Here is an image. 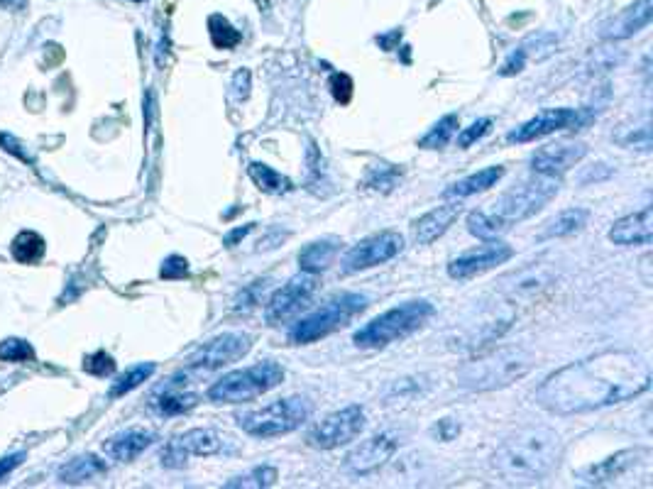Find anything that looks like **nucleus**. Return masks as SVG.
I'll return each mask as SVG.
<instances>
[{
    "label": "nucleus",
    "instance_id": "f257e3e1",
    "mask_svg": "<svg viewBox=\"0 0 653 489\" xmlns=\"http://www.w3.org/2000/svg\"><path fill=\"white\" fill-rule=\"evenodd\" d=\"M651 387V367L629 350L585 357L548 375L536 389V404L556 416L587 414L622 404Z\"/></svg>",
    "mask_w": 653,
    "mask_h": 489
},
{
    "label": "nucleus",
    "instance_id": "f03ea898",
    "mask_svg": "<svg viewBox=\"0 0 653 489\" xmlns=\"http://www.w3.org/2000/svg\"><path fill=\"white\" fill-rule=\"evenodd\" d=\"M561 436L551 428L529 426L509 436L495 453V470L512 485H534L561 463Z\"/></svg>",
    "mask_w": 653,
    "mask_h": 489
},
{
    "label": "nucleus",
    "instance_id": "7ed1b4c3",
    "mask_svg": "<svg viewBox=\"0 0 653 489\" xmlns=\"http://www.w3.org/2000/svg\"><path fill=\"white\" fill-rule=\"evenodd\" d=\"M534 367V360L521 348L482 350L480 355L465 362L458 370V384L470 392H492L509 387L526 377Z\"/></svg>",
    "mask_w": 653,
    "mask_h": 489
},
{
    "label": "nucleus",
    "instance_id": "20e7f679",
    "mask_svg": "<svg viewBox=\"0 0 653 489\" xmlns=\"http://www.w3.org/2000/svg\"><path fill=\"white\" fill-rule=\"evenodd\" d=\"M431 316L433 304H428V301H406V304L397 306V309H389L384 311L382 316L372 318L367 326H362L360 331L355 333L353 340L358 348H387V345L397 343V340L406 338V335L419 331Z\"/></svg>",
    "mask_w": 653,
    "mask_h": 489
},
{
    "label": "nucleus",
    "instance_id": "39448f33",
    "mask_svg": "<svg viewBox=\"0 0 653 489\" xmlns=\"http://www.w3.org/2000/svg\"><path fill=\"white\" fill-rule=\"evenodd\" d=\"M282 379L284 370L279 362H257V365L245 367V370L223 375L208 389V399L216 401V404H243V401H252L262 397V394L272 392L274 387L282 384Z\"/></svg>",
    "mask_w": 653,
    "mask_h": 489
},
{
    "label": "nucleus",
    "instance_id": "423d86ee",
    "mask_svg": "<svg viewBox=\"0 0 653 489\" xmlns=\"http://www.w3.org/2000/svg\"><path fill=\"white\" fill-rule=\"evenodd\" d=\"M365 309L367 299L362 294L333 296L331 301H326V304H323L321 309H316L311 316L296 321L292 333H289V340H292L294 345L316 343V340L336 333L338 328L348 326V323Z\"/></svg>",
    "mask_w": 653,
    "mask_h": 489
},
{
    "label": "nucleus",
    "instance_id": "0eeeda50",
    "mask_svg": "<svg viewBox=\"0 0 653 489\" xmlns=\"http://www.w3.org/2000/svg\"><path fill=\"white\" fill-rule=\"evenodd\" d=\"M311 416V404L304 397H284L262 406L238 414V426L248 436L255 438H274L292 433Z\"/></svg>",
    "mask_w": 653,
    "mask_h": 489
},
{
    "label": "nucleus",
    "instance_id": "6e6552de",
    "mask_svg": "<svg viewBox=\"0 0 653 489\" xmlns=\"http://www.w3.org/2000/svg\"><path fill=\"white\" fill-rule=\"evenodd\" d=\"M558 194V177H546V174H536L534 179H526L521 184L509 189L492 203V216L507 228L514 223L526 221V218L536 216L553 196Z\"/></svg>",
    "mask_w": 653,
    "mask_h": 489
},
{
    "label": "nucleus",
    "instance_id": "1a4fd4ad",
    "mask_svg": "<svg viewBox=\"0 0 653 489\" xmlns=\"http://www.w3.org/2000/svg\"><path fill=\"white\" fill-rule=\"evenodd\" d=\"M318 291V277L316 274H299V277L289 279L282 289H277L272 294V299L267 301L265 318L270 326H279V323H287L292 318L304 313L311 306Z\"/></svg>",
    "mask_w": 653,
    "mask_h": 489
},
{
    "label": "nucleus",
    "instance_id": "9d476101",
    "mask_svg": "<svg viewBox=\"0 0 653 489\" xmlns=\"http://www.w3.org/2000/svg\"><path fill=\"white\" fill-rule=\"evenodd\" d=\"M365 411L360 406H345V409L328 414L321 423H316L306 436V443L318 450H333L340 445L353 443L365 431Z\"/></svg>",
    "mask_w": 653,
    "mask_h": 489
},
{
    "label": "nucleus",
    "instance_id": "9b49d317",
    "mask_svg": "<svg viewBox=\"0 0 653 489\" xmlns=\"http://www.w3.org/2000/svg\"><path fill=\"white\" fill-rule=\"evenodd\" d=\"M402 247L404 238L394 230H382V233L370 235V238L350 247L348 255L343 257V274H358L365 272V269L384 265V262L394 260L402 252Z\"/></svg>",
    "mask_w": 653,
    "mask_h": 489
},
{
    "label": "nucleus",
    "instance_id": "f8f14e48",
    "mask_svg": "<svg viewBox=\"0 0 653 489\" xmlns=\"http://www.w3.org/2000/svg\"><path fill=\"white\" fill-rule=\"evenodd\" d=\"M252 348V335L248 333H223L218 338L203 343L194 355L189 357V370L194 372H213L221 367L238 362Z\"/></svg>",
    "mask_w": 653,
    "mask_h": 489
},
{
    "label": "nucleus",
    "instance_id": "ddd939ff",
    "mask_svg": "<svg viewBox=\"0 0 653 489\" xmlns=\"http://www.w3.org/2000/svg\"><path fill=\"white\" fill-rule=\"evenodd\" d=\"M556 284V272L546 265H529L507 274L499 282V291L509 299V304H536Z\"/></svg>",
    "mask_w": 653,
    "mask_h": 489
},
{
    "label": "nucleus",
    "instance_id": "4468645a",
    "mask_svg": "<svg viewBox=\"0 0 653 489\" xmlns=\"http://www.w3.org/2000/svg\"><path fill=\"white\" fill-rule=\"evenodd\" d=\"M402 443V433L399 431H382L377 436L367 438L365 443H360L353 453L345 458V470L353 475H370V472L380 470L382 465H387L394 458V453L399 450Z\"/></svg>",
    "mask_w": 653,
    "mask_h": 489
},
{
    "label": "nucleus",
    "instance_id": "2eb2a0df",
    "mask_svg": "<svg viewBox=\"0 0 653 489\" xmlns=\"http://www.w3.org/2000/svg\"><path fill=\"white\" fill-rule=\"evenodd\" d=\"M223 450V438L211 428H194L174 438L167 448L162 450V465L167 467H184L189 458H208Z\"/></svg>",
    "mask_w": 653,
    "mask_h": 489
},
{
    "label": "nucleus",
    "instance_id": "dca6fc26",
    "mask_svg": "<svg viewBox=\"0 0 653 489\" xmlns=\"http://www.w3.org/2000/svg\"><path fill=\"white\" fill-rule=\"evenodd\" d=\"M512 255L514 250L504 243L475 247V250L463 252L460 257H455L451 265H448V274H451L453 279H460V282H463V279H473L477 274H485L490 272V269L504 265V262L512 260Z\"/></svg>",
    "mask_w": 653,
    "mask_h": 489
},
{
    "label": "nucleus",
    "instance_id": "f3484780",
    "mask_svg": "<svg viewBox=\"0 0 653 489\" xmlns=\"http://www.w3.org/2000/svg\"><path fill=\"white\" fill-rule=\"evenodd\" d=\"M580 123V113L573 108H551V111H541L536 118L526 120L517 130L509 133V142H534L539 137H546L558 130L575 128Z\"/></svg>",
    "mask_w": 653,
    "mask_h": 489
},
{
    "label": "nucleus",
    "instance_id": "a211bd4d",
    "mask_svg": "<svg viewBox=\"0 0 653 489\" xmlns=\"http://www.w3.org/2000/svg\"><path fill=\"white\" fill-rule=\"evenodd\" d=\"M587 155V147L583 142H558V145L541 147L534 157H531V169L536 174H546V177H561V174L573 169Z\"/></svg>",
    "mask_w": 653,
    "mask_h": 489
},
{
    "label": "nucleus",
    "instance_id": "6ab92c4d",
    "mask_svg": "<svg viewBox=\"0 0 653 489\" xmlns=\"http://www.w3.org/2000/svg\"><path fill=\"white\" fill-rule=\"evenodd\" d=\"M646 455L649 453H646L644 448L619 450V453H614L612 458L602 460V463H597V465L585 467V470L580 472V480H583L585 485H609V482L619 480V477H624L627 472L634 470V467L639 465Z\"/></svg>",
    "mask_w": 653,
    "mask_h": 489
},
{
    "label": "nucleus",
    "instance_id": "aec40b11",
    "mask_svg": "<svg viewBox=\"0 0 653 489\" xmlns=\"http://www.w3.org/2000/svg\"><path fill=\"white\" fill-rule=\"evenodd\" d=\"M653 18V0H636L634 5H629L627 10L612 18L602 30L605 40H627V37L636 35L644 27H649Z\"/></svg>",
    "mask_w": 653,
    "mask_h": 489
},
{
    "label": "nucleus",
    "instance_id": "412c9836",
    "mask_svg": "<svg viewBox=\"0 0 653 489\" xmlns=\"http://www.w3.org/2000/svg\"><path fill=\"white\" fill-rule=\"evenodd\" d=\"M609 240L614 245H651L653 240V213L646 206L644 211L619 218L609 230Z\"/></svg>",
    "mask_w": 653,
    "mask_h": 489
},
{
    "label": "nucleus",
    "instance_id": "4be33fe9",
    "mask_svg": "<svg viewBox=\"0 0 653 489\" xmlns=\"http://www.w3.org/2000/svg\"><path fill=\"white\" fill-rule=\"evenodd\" d=\"M514 318L512 316H490L477 321L475 326H468L460 335V350H468V353H482L487 350V345L497 343L504 333L509 331Z\"/></svg>",
    "mask_w": 653,
    "mask_h": 489
},
{
    "label": "nucleus",
    "instance_id": "5701e85b",
    "mask_svg": "<svg viewBox=\"0 0 653 489\" xmlns=\"http://www.w3.org/2000/svg\"><path fill=\"white\" fill-rule=\"evenodd\" d=\"M460 203H446V206H438L433 211H428L426 216H421L419 221L414 223V240L419 245H431L433 240L441 238L451 225L458 221L460 216Z\"/></svg>",
    "mask_w": 653,
    "mask_h": 489
},
{
    "label": "nucleus",
    "instance_id": "b1692460",
    "mask_svg": "<svg viewBox=\"0 0 653 489\" xmlns=\"http://www.w3.org/2000/svg\"><path fill=\"white\" fill-rule=\"evenodd\" d=\"M196 404H199V394L189 392V389L184 387V382H179V377H172L164 387H159L155 392V399H152V406H155L162 416L186 414V411L194 409Z\"/></svg>",
    "mask_w": 653,
    "mask_h": 489
},
{
    "label": "nucleus",
    "instance_id": "393cba45",
    "mask_svg": "<svg viewBox=\"0 0 653 489\" xmlns=\"http://www.w3.org/2000/svg\"><path fill=\"white\" fill-rule=\"evenodd\" d=\"M152 443H155V433L137 431V428H133V431H123L118 433V436H113L111 441H106L103 450H106V455H111L113 460L130 463V460H135L137 455L145 453Z\"/></svg>",
    "mask_w": 653,
    "mask_h": 489
},
{
    "label": "nucleus",
    "instance_id": "a878e982",
    "mask_svg": "<svg viewBox=\"0 0 653 489\" xmlns=\"http://www.w3.org/2000/svg\"><path fill=\"white\" fill-rule=\"evenodd\" d=\"M340 240L338 238H323V240H314L299 252V267L301 272L309 274H318L323 269H328L336 260V255L340 252Z\"/></svg>",
    "mask_w": 653,
    "mask_h": 489
},
{
    "label": "nucleus",
    "instance_id": "bb28decb",
    "mask_svg": "<svg viewBox=\"0 0 653 489\" xmlns=\"http://www.w3.org/2000/svg\"><path fill=\"white\" fill-rule=\"evenodd\" d=\"M502 177H504L502 167L480 169L477 174H470V177L455 181V184L448 186V189L443 191V196H446V199H465V196H473V194H480V191L492 189V186H495Z\"/></svg>",
    "mask_w": 653,
    "mask_h": 489
},
{
    "label": "nucleus",
    "instance_id": "cd10ccee",
    "mask_svg": "<svg viewBox=\"0 0 653 489\" xmlns=\"http://www.w3.org/2000/svg\"><path fill=\"white\" fill-rule=\"evenodd\" d=\"M587 218H590V213H587L585 208H568V211L558 213L556 218H551V221L543 225L539 238L551 240V238H565V235L578 233L580 228H585Z\"/></svg>",
    "mask_w": 653,
    "mask_h": 489
},
{
    "label": "nucleus",
    "instance_id": "c85d7f7f",
    "mask_svg": "<svg viewBox=\"0 0 653 489\" xmlns=\"http://www.w3.org/2000/svg\"><path fill=\"white\" fill-rule=\"evenodd\" d=\"M106 472V463L98 460L96 455H81V458L69 460L67 465L59 470V480L64 485H81V482H89L93 477L103 475Z\"/></svg>",
    "mask_w": 653,
    "mask_h": 489
},
{
    "label": "nucleus",
    "instance_id": "c756f323",
    "mask_svg": "<svg viewBox=\"0 0 653 489\" xmlns=\"http://www.w3.org/2000/svg\"><path fill=\"white\" fill-rule=\"evenodd\" d=\"M248 174L250 179L255 181V186L260 191H267V194H287V191H292V179L282 177L279 172H274L272 167H267V164H260V162H252L248 167Z\"/></svg>",
    "mask_w": 653,
    "mask_h": 489
},
{
    "label": "nucleus",
    "instance_id": "7c9ffc66",
    "mask_svg": "<svg viewBox=\"0 0 653 489\" xmlns=\"http://www.w3.org/2000/svg\"><path fill=\"white\" fill-rule=\"evenodd\" d=\"M10 250H13V257L20 265H35V262H40L42 257H45V238L32 233V230H23V233L13 240Z\"/></svg>",
    "mask_w": 653,
    "mask_h": 489
},
{
    "label": "nucleus",
    "instance_id": "2f4dec72",
    "mask_svg": "<svg viewBox=\"0 0 653 489\" xmlns=\"http://www.w3.org/2000/svg\"><path fill=\"white\" fill-rule=\"evenodd\" d=\"M208 35H211V42L216 49H233L243 40V35L230 25V20L218 13L208 18Z\"/></svg>",
    "mask_w": 653,
    "mask_h": 489
},
{
    "label": "nucleus",
    "instance_id": "473e14b6",
    "mask_svg": "<svg viewBox=\"0 0 653 489\" xmlns=\"http://www.w3.org/2000/svg\"><path fill=\"white\" fill-rule=\"evenodd\" d=\"M155 362H140V365L130 367L125 375H120L115 379V384L111 387V397H123V394L133 392V389L140 387L142 382H147L152 375H155Z\"/></svg>",
    "mask_w": 653,
    "mask_h": 489
},
{
    "label": "nucleus",
    "instance_id": "72a5a7b5",
    "mask_svg": "<svg viewBox=\"0 0 653 489\" xmlns=\"http://www.w3.org/2000/svg\"><path fill=\"white\" fill-rule=\"evenodd\" d=\"M468 230L480 240H497L509 228L504 223H499L490 211H473L468 216Z\"/></svg>",
    "mask_w": 653,
    "mask_h": 489
},
{
    "label": "nucleus",
    "instance_id": "f704fd0d",
    "mask_svg": "<svg viewBox=\"0 0 653 489\" xmlns=\"http://www.w3.org/2000/svg\"><path fill=\"white\" fill-rule=\"evenodd\" d=\"M455 130H458V115L451 113V115H446V118L438 120V123L433 125V128L428 130L424 137H421L419 145L424 147V150H441V147H446L448 142H451Z\"/></svg>",
    "mask_w": 653,
    "mask_h": 489
},
{
    "label": "nucleus",
    "instance_id": "c9c22d12",
    "mask_svg": "<svg viewBox=\"0 0 653 489\" xmlns=\"http://www.w3.org/2000/svg\"><path fill=\"white\" fill-rule=\"evenodd\" d=\"M279 472L277 467L272 465H260L255 467V470H250L248 475H240V477H233V480L226 482V489H235V487H272L274 482H277Z\"/></svg>",
    "mask_w": 653,
    "mask_h": 489
},
{
    "label": "nucleus",
    "instance_id": "e433bc0d",
    "mask_svg": "<svg viewBox=\"0 0 653 489\" xmlns=\"http://www.w3.org/2000/svg\"><path fill=\"white\" fill-rule=\"evenodd\" d=\"M399 179H402V169L392 167V164H377V167H372L370 172H367L365 186L387 194V191H392L394 186L399 184Z\"/></svg>",
    "mask_w": 653,
    "mask_h": 489
},
{
    "label": "nucleus",
    "instance_id": "4c0bfd02",
    "mask_svg": "<svg viewBox=\"0 0 653 489\" xmlns=\"http://www.w3.org/2000/svg\"><path fill=\"white\" fill-rule=\"evenodd\" d=\"M267 287H270V279H257V282H252V284H248V287H243V291L235 296L233 309L238 313L240 311L248 313V311L255 309V306H260V301L265 299Z\"/></svg>",
    "mask_w": 653,
    "mask_h": 489
},
{
    "label": "nucleus",
    "instance_id": "58836bf2",
    "mask_svg": "<svg viewBox=\"0 0 653 489\" xmlns=\"http://www.w3.org/2000/svg\"><path fill=\"white\" fill-rule=\"evenodd\" d=\"M35 357V350H32V345L27 343V340H20V338H8L0 343V360L5 362H27Z\"/></svg>",
    "mask_w": 653,
    "mask_h": 489
},
{
    "label": "nucleus",
    "instance_id": "ea45409f",
    "mask_svg": "<svg viewBox=\"0 0 653 489\" xmlns=\"http://www.w3.org/2000/svg\"><path fill=\"white\" fill-rule=\"evenodd\" d=\"M84 370L93 377H111L115 372V360L108 353H103V350H98V353L86 357Z\"/></svg>",
    "mask_w": 653,
    "mask_h": 489
},
{
    "label": "nucleus",
    "instance_id": "a19ab883",
    "mask_svg": "<svg viewBox=\"0 0 653 489\" xmlns=\"http://www.w3.org/2000/svg\"><path fill=\"white\" fill-rule=\"evenodd\" d=\"M490 128H492V118H480L477 123H473L470 128H465L463 133H460L458 147H463V150H465V147H470L473 142L482 140V137L490 133Z\"/></svg>",
    "mask_w": 653,
    "mask_h": 489
},
{
    "label": "nucleus",
    "instance_id": "79ce46f5",
    "mask_svg": "<svg viewBox=\"0 0 653 489\" xmlns=\"http://www.w3.org/2000/svg\"><path fill=\"white\" fill-rule=\"evenodd\" d=\"M0 147H3L5 152H8V155H13V157H18V159H23L25 164H35V157L30 155V152H27V147H25V142H20L18 137L15 135H10V133H0Z\"/></svg>",
    "mask_w": 653,
    "mask_h": 489
},
{
    "label": "nucleus",
    "instance_id": "37998d69",
    "mask_svg": "<svg viewBox=\"0 0 653 489\" xmlns=\"http://www.w3.org/2000/svg\"><path fill=\"white\" fill-rule=\"evenodd\" d=\"M186 274H189V262H186V257L181 255L167 257L162 269H159V277L162 279H184Z\"/></svg>",
    "mask_w": 653,
    "mask_h": 489
},
{
    "label": "nucleus",
    "instance_id": "c03bdc74",
    "mask_svg": "<svg viewBox=\"0 0 653 489\" xmlns=\"http://www.w3.org/2000/svg\"><path fill=\"white\" fill-rule=\"evenodd\" d=\"M331 91H333V98L345 106V103H350V98H353V79H350L348 74H333Z\"/></svg>",
    "mask_w": 653,
    "mask_h": 489
},
{
    "label": "nucleus",
    "instance_id": "a18cd8bd",
    "mask_svg": "<svg viewBox=\"0 0 653 489\" xmlns=\"http://www.w3.org/2000/svg\"><path fill=\"white\" fill-rule=\"evenodd\" d=\"M458 433H460V423L455 419H441L438 423H433V428H431V436L438 438V441H443V443L458 438Z\"/></svg>",
    "mask_w": 653,
    "mask_h": 489
},
{
    "label": "nucleus",
    "instance_id": "49530a36",
    "mask_svg": "<svg viewBox=\"0 0 653 489\" xmlns=\"http://www.w3.org/2000/svg\"><path fill=\"white\" fill-rule=\"evenodd\" d=\"M526 67V49H517V52L512 54V57L507 59V62H504V67L499 69V74L502 76H514V74H519L521 69Z\"/></svg>",
    "mask_w": 653,
    "mask_h": 489
},
{
    "label": "nucleus",
    "instance_id": "de8ad7c7",
    "mask_svg": "<svg viewBox=\"0 0 653 489\" xmlns=\"http://www.w3.org/2000/svg\"><path fill=\"white\" fill-rule=\"evenodd\" d=\"M233 89H235V96H238L240 101L250 96V71L248 69H240L238 74H235Z\"/></svg>",
    "mask_w": 653,
    "mask_h": 489
},
{
    "label": "nucleus",
    "instance_id": "09e8293b",
    "mask_svg": "<svg viewBox=\"0 0 653 489\" xmlns=\"http://www.w3.org/2000/svg\"><path fill=\"white\" fill-rule=\"evenodd\" d=\"M23 460H25V453H13V455H8V458L0 460V482H3L5 477L15 470V467L23 465Z\"/></svg>",
    "mask_w": 653,
    "mask_h": 489
},
{
    "label": "nucleus",
    "instance_id": "8fccbe9b",
    "mask_svg": "<svg viewBox=\"0 0 653 489\" xmlns=\"http://www.w3.org/2000/svg\"><path fill=\"white\" fill-rule=\"evenodd\" d=\"M252 230H255V223H248V225H243V228L230 230L226 238H223V245H226V247H235V245L240 243V240L245 238V235L252 233Z\"/></svg>",
    "mask_w": 653,
    "mask_h": 489
},
{
    "label": "nucleus",
    "instance_id": "3c124183",
    "mask_svg": "<svg viewBox=\"0 0 653 489\" xmlns=\"http://www.w3.org/2000/svg\"><path fill=\"white\" fill-rule=\"evenodd\" d=\"M0 8L13 10V13H20V10L27 8V0H0Z\"/></svg>",
    "mask_w": 653,
    "mask_h": 489
},
{
    "label": "nucleus",
    "instance_id": "603ef678",
    "mask_svg": "<svg viewBox=\"0 0 653 489\" xmlns=\"http://www.w3.org/2000/svg\"><path fill=\"white\" fill-rule=\"evenodd\" d=\"M130 3H142V0H130Z\"/></svg>",
    "mask_w": 653,
    "mask_h": 489
}]
</instances>
